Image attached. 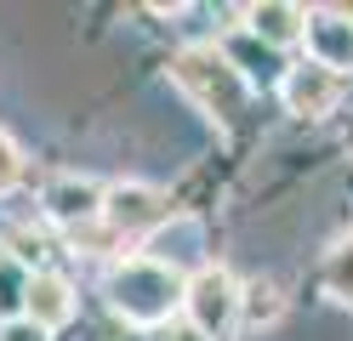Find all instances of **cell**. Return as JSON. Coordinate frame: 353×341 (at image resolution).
<instances>
[{"label": "cell", "instance_id": "cell-1", "mask_svg": "<svg viewBox=\"0 0 353 341\" xmlns=\"http://www.w3.org/2000/svg\"><path fill=\"white\" fill-rule=\"evenodd\" d=\"M103 296L125 324H165L171 307H183L188 279L176 273L171 262H154V256H131L120 267H108Z\"/></svg>", "mask_w": 353, "mask_h": 341}, {"label": "cell", "instance_id": "cell-2", "mask_svg": "<svg viewBox=\"0 0 353 341\" xmlns=\"http://www.w3.org/2000/svg\"><path fill=\"white\" fill-rule=\"evenodd\" d=\"M171 80L200 103L216 125H234L245 114V74L216 52V45H183L171 63Z\"/></svg>", "mask_w": 353, "mask_h": 341}, {"label": "cell", "instance_id": "cell-3", "mask_svg": "<svg viewBox=\"0 0 353 341\" xmlns=\"http://www.w3.org/2000/svg\"><path fill=\"white\" fill-rule=\"evenodd\" d=\"M239 307H245V290L234 285V273H228V267H200V273L188 279L183 313H188V324L200 330L205 341H223V335L234 330Z\"/></svg>", "mask_w": 353, "mask_h": 341}, {"label": "cell", "instance_id": "cell-4", "mask_svg": "<svg viewBox=\"0 0 353 341\" xmlns=\"http://www.w3.org/2000/svg\"><path fill=\"white\" fill-rule=\"evenodd\" d=\"M165 216H171V199L154 188V182H114V188H108V199H103L108 234H125V239L165 227Z\"/></svg>", "mask_w": 353, "mask_h": 341}, {"label": "cell", "instance_id": "cell-5", "mask_svg": "<svg viewBox=\"0 0 353 341\" xmlns=\"http://www.w3.org/2000/svg\"><path fill=\"white\" fill-rule=\"evenodd\" d=\"M279 97H285L291 114L319 120V114H330V108L342 103V74H336V68H319V63H296V68H285Z\"/></svg>", "mask_w": 353, "mask_h": 341}, {"label": "cell", "instance_id": "cell-6", "mask_svg": "<svg viewBox=\"0 0 353 341\" xmlns=\"http://www.w3.org/2000/svg\"><path fill=\"white\" fill-rule=\"evenodd\" d=\"M103 199H108V188H97L92 176H57V182H46V194H40L46 216L57 227H69V234H80V227H92L103 216Z\"/></svg>", "mask_w": 353, "mask_h": 341}, {"label": "cell", "instance_id": "cell-7", "mask_svg": "<svg viewBox=\"0 0 353 341\" xmlns=\"http://www.w3.org/2000/svg\"><path fill=\"white\" fill-rule=\"evenodd\" d=\"M307 63L319 68H353V12L342 6H314L307 12Z\"/></svg>", "mask_w": 353, "mask_h": 341}, {"label": "cell", "instance_id": "cell-8", "mask_svg": "<svg viewBox=\"0 0 353 341\" xmlns=\"http://www.w3.org/2000/svg\"><path fill=\"white\" fill-rule=\"evenodd\" d=\"M23 318H34L40 330H63L74 318V285L63 279V273H40L34 267V279H29V302H23Z\"/></svg>", "mask_w": 353, "mask_h": 341}, {"label": "cell", "instance_id": "cell-9", "mask_svg": "<svg viewBox=\"0 0 353 341\" xmlns=\"http://www.w3.org/2000/svg\"><path fill=\"white\" fill-rule=\"evenodd\" d=\"M245 29L262 45H296L307 40V6H291V0H262V6H245Z\"/></svg>", "mask_w": 353, "mask_h": 341}, {"label": "cell", "instance_id": "cell-10", "mask_svg": "<svg viewBox=\"0 0 353 341\" xmlns=\"http://www.w3.org/2000/svg\"><path fill=\"white\" fill-rule=\"evenodd\" d=\"M29 279H34V273L23 267V256H0V324L23 318V302H29Z\"/></svg>", "mask_w": 353, "mask_h": 341}, {"label": "cell", "instance_id": "cell-11", "mask_svg": "<svg viewBox=\"0 0 353 341\" xmlns=\"http://www.w3.org/2000/svg\"><path fill=\"white\" fill-rule=\"evenodd\" d=\"M319 279H325V290L336 296V302H353V234H347V239H336V245L325 250Z\"/></svg>", "mask_w": 353, "mask_h": 341}, {"label": "cell", "instance_id": "cell-12", "mask_svg": "<svg viewBox=\"0 0 353 341\" xmlns=\"http://www.w3.org/2000/svg\"><path fill=\"white\" fill-rule=\"evenodd\" d=\"M17 182H23V154H17V143L0 131V194H12Z\"/></svg>", "mask_w": 353, "mask_h": 341}, {"label": "cell", "instance_id": "cell-13", "mask_svg": "<svg viewBox=\"0 0 353 341\" xmlns=\"http://www.w3.org/2000/svg\"><path fill=\"white\" fill-rule=\"evenodd\" d=\"M245 313H251V324L274 318V313H279V302H274V285H251V290H245Z\"/></svg>", "mask_w": 353, "mask_h": 341}, {"label": "cell", "instance_id": "cell-14", "mask_svg": "<svg viewBox=\"0 0 353 341\" xmlns=\"http://www.w3.org/2000/svg\"><path fill=\"white\" fill-rule=\"evenodd\" d=\"M0 341H52V335L40 330L34 318H12V324H0Z\"/></svg>", "mask_w": 353, "mask_h": 341}, {"label": "cell", "instance_id": "cell-15", "mask_svg": "<svg viewBox=\"0 0 353 341\" xmlns=\"http://www.w3.org/2000/svg\"><path fill=\"white\" fill-rule=\"evenodd\" d=\"M165 341H205V335L194 330V324H171V330H165Z\"/></svg>", "mask_w": 353, "mask_h": 341}]
</instances>
